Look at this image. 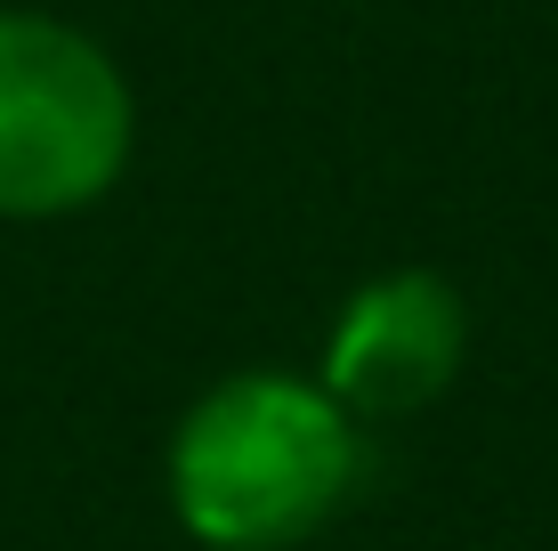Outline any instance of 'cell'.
Instances as JSON below:
<instances>
[{"label": "cell", "mask_w": 558, "mask_h": 551, "mask_svg": "<svg viewBox=\"0 0 558 551\" xmlns=\"http://www.w3.org/2000/svg\"><path fill=\"white\" fill-rule=\"evenodd\" d=\"M130 82L65 16L0 9V219H65L130 163Z\"/></svg>", "instance_id": "obj_2"}, {"label": "cell", "mask_w": 558, "mask_h": 551, "mask_svg": "<svg viewBox=\"0 0 558 551\" xmlns=\"http://www.w3.org/2000/svg\"><path fill=\"white\" fill-rule=\"evenodd\" d=\"M364 470L356 414L283 366L227 373L170 439V511L210 551H283L349 503Z\"/></svg>", "instance_id": "obj_1"}, {"label": "cell", "mask_w": 558, "mask_h": 551, "mask_svg": "<svg viewBox=\"0 0 558 551\" xmlns=\"http://www.w3.org/2000/svg\"><path fill=\"white\" fill-rule=\"evenodd\" d=\"M470 349V316L461 292L429 268H397L349 292L332 340H324V390L356 414V422H397L446 397Z\"/></svg>", "instance_id": "obj_3"}]
</instances>
